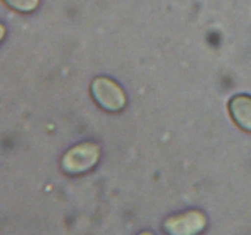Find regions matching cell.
I'll use <instances>...</instances> for the list:
<instances>
[{
    "mask_svg": "<svg viewBox=\"0 0 251 235\" xmlns=\"http://www.w3.org/2000/svg\"><path fill=\"white\" fill-rule=\"evenodd\" d=\"M100 159V147L96 143L85 142L69 149L61 158V168L65 173L82 174L91 170Z\"/></svg>",
    "mask_w": 251,
    "mask_h": 235,
    "instance_id": "cell-1",
    "label": "cell"
},
{
    "mask_svg": "<svg viewBox=\"0 0 251 235\" xmlns=\"http://www.w3.org/2000/svg\"><path fill=\"white\" fill-rule=\"evenodd\" d=\"M91 94L96 103L107 112H119L126 104V97L120 86L107 77H97L92 81Z\"/></svg>",
    "mask_w": 251,
    "mask_h": 235,
    "instance_id": "cell-2",
    "label": "cell"
},
{
    "mask_svg": "<svg viewBox=\"0 0 251 235\" xmlns=\"http://www.w3.org/2000/svg\"><path fill=\"white\" fill-rule=\"evenodd\" d=\"M206 225V217L199 211H189L183 214L168 218L164 229L173 235H191L201 232Z\"/></svg>",
    "mask_w": 251,
    "mask_h": 235,
    "instance_id": "cell-3",
    "label": "cell"
},
{
    "mask_svg": "<svg viewBox=\"0 0 251 235\" xmlns=\"http://www.w3.org/2000/svg\"><path fill=\"white\" fill-rule=\"evenodd\" d=\"M229 113L240 129L251 132V97L247 94L235 95L229 102Z\"/></svg>",
    "mask_w": 251,
    "mask_h": 235,
    "instance_id": "cell-4",
    "label": "cell"
},
{
    "mask_svg": "<svg viewBox=\"0 0 251 235\" xmlns=\"http://www.w3.org/2000/svg\"><path fill=\"white\" fill-rule=\"evenodd\" d=\"M11 9L19 12H31L37 9L39 0H2Z\"/></svg>",
    "mask_w": 251,
    "mask_h": 235,
    "instance_id": "cell-5",
    "label": "cell"
},
{
    "mask_svg": "<svg viewBox=\"0 0 251 235\" xmlns=\"http://www.w3.org/2000/svg\"><path fill=\"white\" fill-rule=\"evenodd\" d=\"M4 36H5V27H4V24H0V42L4 39Z\"/></svg>",
    "mask_w": 251,
    "mask_h": 235,
    "instance_id": "cell-6",
    "label": "cell"
}]
</instances>
